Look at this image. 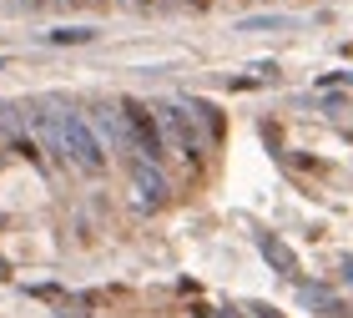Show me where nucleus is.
<instances>
[{
    "instance_id": "4",
    "label": "nucleus",
    "mask_w": 353,
    "mask_h": 318,
    "mask_svg": "<svg viewBox=\"0 0 353 318\" xmlns=\"http://www.w3.org/2000/svg\"><path fill=\"white\" fill-rule=\"evenodd\" d=\"M162 132H172V141L182 147L187 162H202L207 141L197 137V121H192V111H187V106H167V126H162Z\"/></svg>"
},
{
    "instance_id": "5",
    "label": "nucleus",
    "mask_w": 353,
    "mask_h": 318,
    "mask_svg": "<svg viewBox=\"0 0 353 318\" xmlns=\"http://www.w3.org/2000/svg\"><path fill=\"white\" fill-rule=\"evenodd\" d=\"M258 252H263V258H268L272 268H278L283 278H298V273H303V268H298V252L288 248L283 237H272V232H263V237H258Z\"/></svg>"
},
{
    "instance_id": "2",
    "label": "nucleus",
    "mask_w": 353,
    "mask_h": 318,
    "mask_svg": "<svg viewBox=\"0 0 353 318\" xmlns=\"http://www.w3.org/2000/svg\"><path fill=\"white\" fill-rule=\"evenodd\" d=\"M121 121H126V137H132L137 157H147V162H157V157L167 152V132H162V121H157V111H152L147 101L126 97V101H121Z\"/></svg>"
},
{
    "instance_id": "14",
    "label": "nucleus",
    "mask_w": 353,
    "mask_h": 318,
    "mask_svg": "<svg viewBox=\"0 0 353 318\" xmlns=\"http://www.w3.org/2000/svg\"><path fill=\"white\" fill-rule=\"evenodd\" d=\"M132 6H152V0H132Z\"/></svg>"
},
{
    "instance_id": "13",
    "label": "nucleus",
    "mask_w": 353,
    "mask_h": 318,
    "mask_svg": "<svg viewBox=\"0 0 353 318\" xmlns=\"http://www.w3.org/2000/svg\"><path fill=\"white\" fill-rule=\"evenodd\" d=\"M192 6H197V10H207V6H212V0H192Z\"/></svg>"
},
{
    "instance_id": "7",
    "label": "nucleus",
    "mask_w": 353,
    "mask_h": 318,
    "mask_svg": "<svg viewBox=\"0 0 353 318\" xmlns=\"http://www.w3.org/2000/svg\"><path fill=\"white\" fill-rule=\"evenodd\" d=\"M303 304H308V308H323V313H343V304H339V298H333L328 288H313V283H303Z\"/></svg>"
},
{
    "instance_id": "12",
    "label": "nucleus",
    "mask_w": 353,
    "mask_h": 318,
    "mask_svg": "<svg viewBox=\"0 0 353 318\" xmlns=\"http://www.w3.org/2000/svg\"><path fill=\"white\" fill-rule=\"evenodd\" d=\"M343 278H348V288H353V258H348V263H343Z\"/></svg>"
},
{
    "instance_id": "11",
    "label": "nucleus",
    "mask_w": 353,
    "mask_h": 318,
    "mask_svg": "<svg viewBox=\"0 0 353 318\" xmlns=\"http://www.w3.org/2000/svg\"><path fill=\"white\" fill-rule=\"evenodd\" d=\"M252 313H258V318H283L278 308H252Z\"/></svg>"
},
{
    "instance_id": "3",
    "label": "nucleus",
    "mask_w": 353,
    "mask_h": 318,
    "mask_svg": "<svg viewBox=\"0 0 353 318\" xmlns=\"http://www.w3.org/2000/svg\"><path fill=\"white\" fill-rule=\"evenodd\" d=\"M132 182H137V202L141 208H167V177L157 172V162H147V157H132Z\"/></svg>"
},
{
    "instance_id": "9",
    "label": "nucleus",
    "mask_w": 353,
    "mask_h": 318,
    "mask_svg": "<svg viewBox=\"0 0 353 318\" xmlns=\"http://www.w3.org/2000/svg\"><path fill=\"white\" fill-rule=\"evenodd\" d=\"M283 15H268V21H243V30H283Z\"/></svg>"
},
{
    "instance_id": "8",
    "label": "nucleus",
    "mask_w": 353,
    "mask_h": 318,
    "mask_svg": "<svg viewBox=\"0 0 353 318\" xmlns=\"http://www.w3.org/2000/svg\"><path fill=\"white\" fill-rule=\"evenodd\" d=\"M91 36H96L91 26H61V30H51V36H46V41H51V46H71V41L81 46V41H91Z\"/></svg>"
},
{
    "instance_id": "6",
    "label": "nucleus",
    "mask_w": 353,
    "mask_h": 318,
    "mask_svg": "<svg viewBox=\"0 0 353 318\" xmlns=\"http://www.w3.org/2000/svg\"><path fill=\"white\" fill-rule=\"evenodd\" d=\"M187 111H192V121H202V126H207V141H222V132H228V121H222V111H217L212 101H192Z\"/></svg>"
},
{
    "instance_id": "10",
    "label": "nucleus",
    "mask_w": 353,
    "mask_h": 318,
    "mask_svg": "<svg viewBox=\"0 0 353 318\" xmlns=\"http://www.w3.org/2000/svg\"><path fill=\"white\" fill-rule=\"evenodd\" d=\"M192 318H237V313H217V308H192Z\"/></svg>"
},
{
    "instance_id": "1",
    "label": "nucleus",
    "mask_w": 353,
    "mask_h": 318,
    "mask_svg": "<svg viewBox=\"0 0 353 318\" xmlns=\"http://www.w3.org/2000/svg\"><path fill=\"white\" fill-rule=\"evenodd\" d=\"M56 147L71 157V167H81L86 177H101L106 172V152H101V141H96L91 132V121L86 117H76V111H61L56 117Z\"/></svg>"
}]
</instances>
